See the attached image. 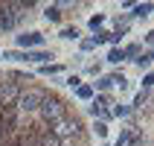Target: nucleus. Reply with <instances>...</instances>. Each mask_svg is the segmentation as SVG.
I'll return each instance as SVG.
<instances>
[{
	"label": "nucleus",
	"instance_id": "nucleus-1",
	"mask_svg": "<svg viewBox=\"0 0 154 146\" xmlns=\"http://www.w3.org/2000/svg\"><path fill=\"white\" fill-rule=\"evenodd\" d=\"M38 114H41V120L44 123H58L61 117H67V105L61 102L58 96H44V102L38 105Z\"/></svg>",
	"mask_w": 154,
	"mask_h": 146
},
{
	"label": "nucleus",
	"instance_id": "nucleus-2",
	"mask_svg": "<svg viewBox=\"0 0 154 146\" xmlns=\"http://www.w3.org/2000/svg\"><path fill=\"white\" fill-rule=\"evenodd\" d=\"M50 131H52V138H58V140H70V138H76L79 131H82V120L67 114V117H61L58 123H52Z\"/></svg>",
	"mask_w": 154,
	"mask_h": 146
},
{
	"label": "nucleus",
	"instance_id": "nucleus-3",
	"mask_svg": "<svg viewBox=\"0 0 154 146\" xmlns=\"http://www.w3.org/2000/svg\"><path fill=\"white\" fill-rule=\"evenodd\" d=\"M44 91L41 88H26V91H20V96H17V102H15V108L20 114H29V111H38V105L44 102Z\"/></svg>",
	"mask_w": 154,
	"mask_h": 146
},
{
	"label": "nucleus",
	"instance_id": "nucleus-4",
	"mask_svg": "<svg viewBox=\"0 0 154 146\" xmlns=\"http://www.w3.org/2000/svg\"><path fill=\"white\" fill-rule=\"evenodd\" d=\"M17 96H20V88L15 82H3L0 85V102H3V108H12L17 102Z\"/></svg>",
	"mask_w": 154,
	"mask_h": 146
},
{
	"label": "nucleus",
	"instance_id": "nucleus-5",
	"mask_svg": "<svg viewBox=\"0 0 154 146\" xmlns=\"http://www.w3.org/2000/svg\"><path fill=\"white\" fill-rule=\"evenodd\" d=\"M44 44V35L41 32H23L17 35V47H23V50H29V47H41Z\"/></svg>",
	"mask_w": 154,
	"mask_h": 146
},
{
	"label": "nucleus",
	"instance_id": "nucleus-6",
	"mask_svg": "<svg viewBox=\"0 0 154 146\" xmlns=\"http://www.w3.org/2000/svg\"><path fill=\"white\" fill-rule=\"evenodd\" d=\"M52 59L50 50H26V61H38V64H47Z\"/></svg>",
	"mask_w": 154,
	"mask_h": 146
},
{
	"label": "nucleus",
	"instance_id": "nucleus-7",
	"mask_svg": "<svg viewBox=\"0 0 154 146\" xmlns=\"http://www.w3.org/2000/svg\"><path fill=\"white\" fill-rule=\"evenodd\" d=\"M76 96H79V99H93V85H79L76 88Z\"/></svg>",
	"mask_w": 154,
	"mask_h": 146
},
{
	"label": "nucleus",
	"instance_id": "nucleus-8",
	"mask_svg": "<svg viewBox=\"0 0 154 146\" xmlns=\"http://www.w3.org/2000/svg\"><path fill=\"white\" fill-rule=\"evenodd\" d=\"M44 18L47 21H61V6H47L44 9Z\"/></svg>",
	"mask_w": 154,
	"mask_h": 146
},
{
	"label": "nucleus",
	"instance_id": "nucleus-9",
	"mask_svg": "<svg viewBox=\"0 0 154 146\" xmlns=\"http://www.w3.org/2000/svg\"><path fill=\"white\" fill-rule=\"evenodd\" d=\"M140 53H143V47H140V44H128V47L122 50V56H125V59H137Z\"/></svg>",
	"mask_w": 154,
	"mask_h": 146
},
{
	"label": "nucleus",
	"instance_id": "nucleus-10",
	"mask_svg": "<svg viewBox=\"0 0 154 146\" xmlns=\"http://www.w3.org/2000/svg\"><path fill=\"white\" fill-rule=\"evenodd\" d=\"M148 12H151V3H140V6H134L131 15L134 18H148Z\"/></svg>",
	"mask_w": 154,
	"mask_h": 146
},
{
	"label": "nucleus",
	"instance_id": "nucleus-11",
	"mask_svg": "<svg viewBox=\"0 0 154 146\" xmlns=\"http://www.w3.org/2000/svg\"><path fill=\"white\" fill-rule=\"evenodd\" d=\"M3 59H12V61H26V53H20V50H3Z\"/></svg>",
	"mask_w": 154,
	"mask_h": 146
},
{
	"label": "nucleus",
	"instance_id": "nucleus-12",
	"mask_svg": "<svg viewBox=\"0 0 154 146\" xmlns=\"http://www.w3.org/2000/svg\"><path fill=\"white\" fill-rule=\"evenodd\" d=\"M61 70H64L61 64H41V73H44V76H55V73H61Z\"/></svg>",
	"mask_w": 154,
	"mask_h": 146
},
{
	"label": "nucleus",
	"instance_id": "nucleus-13",
	"mask_svg": "<svg viewBox=\"0 0 154 146\" xmlns=\"http://www.w3.org/2000/svg\"><path fill=\"white\" fill-rule=\"evenodd\" d=\"M93 105H96V108H108V105H113V99H111L108 94H99V96L93 99Z\"/></svg>",
	"mask_w": 154,
	"mask_h": 146
},
{
	"label": "nucleus",
	"instance_id": "nucleus-14",
	"mask_svg": "<svg viewBox=\"0 0 154 146\" xmlns=\"http://www.w3.org/2000/svg\"><path fill=\"white\" fill-rule=\"evenodd\" d=\"M61 38H67V41H76V38H79V29H76V26H64V29H61Z\"/></svg>",
	"mask_w": 154,
	"mask_h": 146
},
{
	"label": "nucleus",
	"instance_id": "nucleus-15",
	"mask_svg": "<svg viewBox=\"0 0 154 146\" xmlns=\"http://www.w3.org/2000/svg\"><path fill=\"white\" fill-rule=\"evenodd\" d=\"M140 64V67H148V64H151V50H146V53H140L137 59H134Z\"/></svg>",
	"mask_w": 154,
	"mask_h": 146
},
{
	"label": "nucleus",
	"instance_id": "nucleus-16",
	"mask_svg": "<svg viewBox=\"0 0 154 146\" xmlns=\"http://www.w3.org/2000/svg\"><path fill=\"white\" fill-rule=\"evenodd\" d=\"M146 102H148V91H140V94L134 96V105H131V108H143Z\"/></svg>",
	"mask_w": 154,
	"mask_h": 146
},
{
	"label": "nucleus",
	"instance_id": "nucleus-17",
	"mask_svg": "<svg viewBox=\"0 0 154 146\" xmlns=\"http://www.w3.org/2000/svg\"><path fill=\"white\" fill-rule=\"evenodd\" d=\"M122 59H125V56H122V50H119V47H113V50L108 53V61H111V64H119Z\"/></svg>",
	"mask_w": 154,
	"mask_h": 146
},
{
	"label": "nucleus",
	"instance_id": "nucleus-18",
	"mask_svg": "<svg viewBox=\"0 0 154 146\" xmlns=\"http://www.w3.org/2000/svg\"><path fill=\"white\" fill-rule=\"evenodd\" d=\"M102 24H105V15H93L90 21H87V26H90L93 32H99V26H102Z\"/></svg>",
	"mask_w": 154,
	"mask_h": 146
},
{
	"label": "nucleus",
	"instance_id": "nucleus-19",
	"mask_svg": "<svg viewBox=\"0 0 154 146\" xmlns=\"http://www.w3.org/2000/svg\"><path fill=\"white\" fill-rule=\"evenodd\" d=\"M96 88H99V91H111V88H113V79L111 76H102L99 82H96Z\"/></svg>",
	"mask_w": 154,
	"mask_h": 146
},
{
	"label": "nucleus",
	"instance_id": "nucleus-20",
	"mask_svg": "<svg viewBox=\"0 0 154 146\" xmlns=\"http://www.w3.org/2000/svg\"><path fill=\"white\" fill-rule=\"evenodd\" d=\"M128 111H131L128 105H113V108H111V114H113V117H128Z\"/></svg>",
	"mask_w": 154,
	"mask_h": 146
},
{
	"label": "nucleus",
	"instance_id": "nucleus-21",
	"mask_svg": "<svg viewBox=\"0 0 154 146\" xmlns=\"http://www.w3.org/2000/svg\"><path fill=\"white\" fill-rule=\"evenodd\" d=\"M96 135H99V138H108V123H102V120H96Z\"/></svg>",
	"mask_w": 154,
	"mask_h": 146
},
{
	"label": "nucleus",
	"instance_id": "nucleus-22",
	"mask_svg": "<svg viewBox=\"0 0 154 146\" xmlns=\"http://www.w3.org/2000/svg\"><path fill=\"white\" fill-rule=\"evenodd\" d=\"M90 50H96L93 38H85V41H82V53H90Z\"/></svg>",
	"mask_w": 154,
	"mask_h": 146
},
{
	"label": "nucleus",
	"instance_id": "nucleus-23",
	"mask_svg": "<svg viewBox=\"0 0 154 146\" xmlns=\"http://www.w3.org/2000/svg\"><path fill=\"white\" fill-rule=\"evenodd\" d=\"M151 85H154V76H151V73H146V76H143V91H148Z\"/></svg>",
	"mask_w": 154,
	"mask_h": 146
},
{
	"label": "nucleus",
	"instance_id": "nucleus-24",
	"mask_svg": "<svg viewBox=\"0 0 154 146\" xmlns=\"http://www.w3.org/2000/svg\"><path fill=\"white\" fill-rule=\"evenodd\" d=\"M67 85H70V88H79V85H82V79L73 73V76H67Z\"/></svg>",
	"mask_w": 154,
	"mask_h": 146
},
{
	"label": "nucleus",
	"instance_id": "nucleus-25",
	"mask_svg": "<svg viewBox=\"0 0 154 146\" xmlns=\"http://www.w3.org/2000/svg\"><path fill=\"white\" fill-rule=\"evenodd\" d=\"M0 138H3V131H0Z\"/></svg>",
	"mask_w": 154,
	"mask_h": 146
}]
</instances>
